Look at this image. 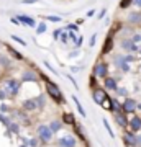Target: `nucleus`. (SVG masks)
Here are the masks:
<instances>
[{"mask_svg":"<svg viewBox=\"0 0 141 147\" xmlns=\"http://www.w3.org/2000/svg\"><path fill=\"white\" fill-rule=\"evenodd\" d=\"M2 88L7 92L8 98H15L16 95L20 93L21 90V80H16V79H7L2 85Z\"/></svg>","mask_w":141,"mask_h":147,"instance_id":"nucleus-2","label":"nucleus"},{"mask_svg":"<svg viewBox=\"0 0 141 147\" xmlns=\"http://www.w3.org/2000/svg\"><path fill=\"white\" fill-rule=\"evenodd\" d=\"M107 96H108V95H107V90H105L104 87H97V88L92 90V98H94V101L97 105H102V101H104Z\"/></svg>","mask_w":141,"mask_h":147,"instance_id":"nucleus-6","label":"nucleus"},{"mask_svg":"<svg viewBox=\"0 0 141 147\" xmlns=\"http://www.w3.org/2000/svg\"><path fill=\"white\" fill-rule=\"evenodd\" d=\"M10 21H12V23H13V25H20V21L16 20L15 16H13V18H10Z\"/></svg>","mask_w":141,"mask_h":147,"instance_id":"nucleus-52","label":"nucleus"},{"mask_svg":"<svg viewBox=\"0 0 141 147\" xmlns=\"http://www.w3.org/2000/svg\"><path fill=\"white\" fill-rule=\"evenodd\" d=\"M95 15V10H89L87 11V18H90V16H94Z\"/></svg>","mask_w":141,"mask_h":147,"instance_id":"nucleus-51","label":"nucleus"},{"mask_svg":"<svg viewBox=\"0 0 141 147\" xmlns=\"http://www.w3.org/2000/svg\"><path fill=\"white\" fill-rule=\"evenodd\" d=\"M7 129H8L10 132H13V134H18V132H20V124L15 123V121H12V124L7 127Z\"/></svg>","mask_w":141,"mask_h":147,"instance_id":"nucleus-28","label":"nucleus"},{"mask_svg":"<svg viewBox=\"0 0 141 147\" xmlns=\"http://www.w3.org/2000/svg\"><path fill=\"white\" fill-rule=\"evenodd\" d=\"M44 20H46V21H52V23H61L63 18L58 16V15H48V16H44Z\"/></svg>","mask_w":141,"mask_h":147,"instance_id":"nucleus-29","label":"nucleus"},{"mask_svg":"<svg viewBox=\"0 0 141 147\" xmlns=\"http://www.w3.org/2000/svg\"><path fill=\"white\" fill-rule=\"evenodd\" d=\"M113 119H115V123L120 127H126V126H128V123H130L123 111H120V113H113Z\"/></svg>","mask_w":141,"mask_h":147,"instance_id":"nucleus-11","label":"nucleus"},{"mask_svg":"<svg viewBox=\"0 0 141 147\" xmlns=\"http://www.w3.org/2000/svg\"><path fill=\"white\" fill-rule=\"evenodd\" d=\"M12 65V61L8 56H3V54H0V67H10Z\"/></svg>","mask_w":141,"mask_h":147,"instance_id":"nucleus-25","label":"nucleus"},{"mask_svg":"<svg viewBox=\"0 0 141 147\" xmlns=\"http://www.w3.org/2000/svg\"><path fill=\"white\" fill-rule=\"evenodd\" d=\"M0 123H2L5 127H8V126L12 124V118H10V116H5V115H2V113H0Z\"/></svg>","mask_w":141,"mask_h":147,"instance_id":"nucleus-27","label":"nucleus"},{"mask_svg":"<svg viewBox=\"0 0 141 147\" xmlns=\"http://www.w3.org/2000/svg\"><path fill=\"white\" fill-rule=\"evenodd\" d=\"M46 93H48V96H51L58 105H63L64 101H66V100H64V96H63L61 88H59L58 84H56V82H52V80L46 82Z\"/></svg>","mask_w":141,"mask_h":147,"instance_id":"nucleus-1","label":"nucleus"},{"mask_svg":"<svg viewBox=\"0 0 141 147\" xmlns=\"http://www.w3.org/2000/svg\"><path fill=\"white\" fill-rule=\"evenodd\" d=\"M113 46H115V39H113V36H112V34H108V36L105 38L104 47H102V54H108V53H112Z\"/></svg>","mask_w":141,"mask_h":147,"instance_id":"nucleus-13","label":"nucleus"},{"mask_svg":"<svg viewBox=\"0 0 141 147\" xmlns=\"http://www.w3.org/2000/svg\"><path fill=\"white\" fill-rule=\"evenodd\" d=\"M38 139L43 142V144H48V142H51L52 136H54V132L46 126V124H40L38 126Z\"/></svg>","mask_w":141,"mask_h":147,"instance_id":"nucleus-3","label":"nucleus"},{"mask_svg":"<svg viewBox=\"0 0 141 147\" xmlns=\"http://www.w3.org/2000/svg\"><path fill=\"white\" fill-rule=\"evenodd\" d=\"M21 82H25V84H28V82H31V84H38V82H40V74H38L36 70L26 69V70L21 72Z\"/></svg>","mask_w":141,"mask_h":147,"instance_id":"nucleus-4","label":"nucleus"},{"mask_svg":"<svg viewBox=\"0 0 141 147\" xmlns=\"http://www.w3.org/2000/svg\"><path fill=\"white\" fill-rule=\"evenodd\" d=\"M136 110H141V103H138V105H136Z\"/></svg>","mask_w":141,"mask_h":147,"instance_id":"nucleus-54","label":"nucleus"},{"mask_svg":"<svg viewBox=\"0 0 141 147\" xmlns=\"http://www.w3.org/2000/svg\"><path fill=\"white\" fill-rule=\"evenodd\" d=\"M130 5H133V0H121V2H120V8H121V10L130 8Z\"/></svg>","mask_w":141,"mask_h":147,"instance_id":"nucleus-32","label":"nucleus"},{"mask_svg":"<svg viewBox=\"0 0 141 147\" xmlns=\"http://www.w3.org/2000/svg\"><path fill=\"white\" fill-rule=\"evenodd\" d=\"M95 41H97V33H94L89 39V47H94L95 46Z\"/></svg>","mask_w":141,"mask_h":147,"instance_id":"nucleus-38","label":"nucleus"},{"mask_svg":"<svg viewBox=\"0 0 141 147\" xmlns=\"http://www.w3.org/2000/svg\"><path fill=\"white\" fill-rule=\"evenodd\" d=\"M136 147H141V136H136Z\"/></svg>","mask_w":141,"mask_h":147,"instance_id":"nucleus-50","label":"nucleus"},{"mask_svg":"<svg viewBox=\"0 0 141 147\" xmlns=\"http://www.w3.org/2000/svg\"><path fill=\"white\" fill-rule=\"evenodd\" d=\"M20 147H28V146H26V144H21V146Z\"/></svg>","mask_w":141,"mask_h":147,"instance_id":"nucleus-55","label":"nucleus"},{"mask_svg":"<svg viewBox=\"0 0 141 147\" xmlns=\"http://www.w3.org/2000/svg\"><path fill=\"white\" fill-rule=\"evenodd\" d=\"M79 54H80V49H74V51H71V53H69V57L76 59V57H79Z\"/></svg>","mask_w":141,"mask_h":147,"instance_id":"nucleus-40","label":"nucleus"},{"mask_svg":"<svg viewBox=\"0 0 141 147\" xmlns=\"http://www.w3.org/2000/svg\"><path fill=\"white\" fill-rule=\"evenodd\" d=\"M5 49L8 51V54H10L12 57L15 59V61H23V59H25V57H23V54L18 53V51H16L15 47H12L10 44H5Z\"/></svg>","mask_w":141,"mask_h":147,"instance_id":"nucleus-18","label":"nucleus"},{"mask_svg":"<svg viewBox=\"0 0 141 147\" xmlns=\"http://www.w3.org/2000/svg\"><path fill=\"white\" fill-rule=\"evenodd\" d=\"M102 108H104V110H107V111H112L113 110V101H112V96H107V98H105L104 101H102Z\"/></svg>","mask_w":141,"mask_h":147,"instance_id":"nucleus-22","label":"nucleus"},{"mask_svg":"<svg viewBox=\"0 0 141 147\" xmlns=\"http://www.w3.org/2000/svg\"><path fill=\"white\" fill-rule=\"evenodd\" d=\"M126 20H128V23L130 25H141V11L140 10H133L128 13V16H126Z\"/></svg>","mask_w":141,"mask_h":147,"instance_id":"nucleus-12","label":"nucleus"},{"mask_svg":"<svg viewBox=\"0 0 141 147\" xmlns=\"http://www.w3.org/2000/svg\"><path fill=\"white\" fill-rule=\"evenodd\" d=\"M82 42H84V38H82V36H79V38H77V41L74 42V46H76V49H80V46H82Z\"/></svg>","mask_w":141,"mask_h":147,"instance_id":"nucleus-44","label":"nucleus"},{"mask_svg":"<svg viewBox=\"0 0 141 147\" xmlns=\"http://www.w3.org/2000/svg\"><path fill=\"white\" fill-rule=\"evenodd\" d=\"M12 39H13V41H16V42H18V44H21V46H28V44H26V41H25V39H21V38H18V36H16V34H12Z\"/></svg>","mask_w":141,"mask_h":147,"instance_id":"nucleus-34","label":"nucleus"},{"mask_svg":"<svg viewBox=\"0 0 141 147\" xmlns=\"http://www.w3.org/2000/svg\"><path fill=\"white\" fill-rule=\"evenodd\" d=\"M102 123H104V126H105V129H107V132H108V136L112 137V139H113V137H115V134H113V131H112V127H110L108 121H107V119H104Z\"/></svg>","mask_w":141,"mask_h":147,"instance_id":"nucleus-33","label":"nucleus"},{"mask_svg":"<svg viewBox=\"0 0 141 147\" xmlns=\"http://www.w3.org/2000/svg\"><path fill=\"white\" fill-rule=\"evenodd\" d=\"M120 47L121 49H125V51H128L130 54H133V53H136V51H140V47H138V44L136 42H133L131 39H123L121 41V44H120Z\"/></svg>","mask_w":141,"mask_h":147,"instance_id":"nucleus-9","label":"nucleus"},{"mask_svg":"<svg viewBox=\"0 0 141 147\" xmlns=\"http://www.w3.org/2000/svg\"><path fill=\"white\" fill-rule=\"evenodd\" d=\"M95 77H100V79H105V77H108V64L104 62V61H100L94 65V72H92Z\"/></svg>","mask_w":141,"mask_h":147,"instance_id":"nucleus-5","label":"nucleus"},{"mask_svg":"<svg viewBox=\"0 0 141 147\" xmlns=\"http://www.w3.org/2000/svg\"><path fill=\"white\" fill-rule=\"evenodd\" d=\"M35 100H36L38 110H44V106H46V96L44 95H38V96H35Z\"/></svg>","mask_w":141,"mask_h":147,"instance_id":"nucleus-23","label":"nucleus"},{"mask_svg":"<svg viewBox=\"0 0 141 147\" xmlns=\"http://www.w3.org/2000/svg\"><path fill=\"white\" fill-rule=\"evenodd\" d=\"M71 70H72V72H79V70H80V67H71Z\"/></svg>","mask_w":141,"mask_h":147,"instance_id":"nucleus-53","label":"nucleus"},{"mask_svg":"<svg viewBox=\"0 0 141 147\" xmlns=\"http://www.w3.org/2000/svg\"><path fill=\"white\" fill-rule=\"evenodd\" d=\"M105 15H107V7H104V8H102V10L99 11V15H97V20H102V18H104Z\"/></svg>","mask_w":141,"mask_h":147,"instance_id":"nucleus-43","label":"nucleus"},{"mask_svg":"<svg viewBox=\"0 0 141 147\" xmlns=\"http://www.w3.org/2000/svg\"><path fill=\"white\" fill-rule=\"evenodd\" d=\"M131 41L133 42H136V44H138V42H141V33H136V34H131V38H130Z\"/></svg>","mask_w":141,"mask_h":147,"instance_id":"nucleus-36","label":"nucleus"},{"mask_svg":"<svg viewBox=\"0 0 141 147\" xmlns=\"http://www.w3.org/2000/svg\"><path fill=\"white\" fill-rule=\"evenodd\" d=\"M123 141H125L126 147H136V134L133 131H126L125 136H123Z\"/></svg>","mask_w":141,"mask_h":147,"instance_id":"nucleus-14","label":"nucleus"},{"mask_svg":"<svg viewBox=\"0 0 141 147\" xmlns=\"http://www.w3.org/2000/svg\"><path fill=\"white\" fill-rule=\"evenodd\" d=\"M64 30H67V31H71V30H74V31H79V25H76V23H71V25H67Z\"/></svg>","mask_w":141,"mask_h":147,"instance_id":"nucleus-39","label":"nucleus"},{"mask_svg":"<svg viewBox=\"0 0 141 147\" xmlns=\"http://www.w3.org/2000/svg\"><path fill=\"white\" fill-rule=\"evenodd\" d=\"M16 20L20 21V25H23V26H28V28H36V21H35V18L30 15H23V13H20V15L15 16Z\"/></svg>","mask_w":141,"mask_h":147,"instance_id":"nucleus-7","label":"nucleus"},{"mask_svg":"<svg viewBox=\"0 0 141 147\" xmlns=\"http://www.w3.org/2000/svg\"><path fill=\"white\" fill-rule=\"evenodd\" d=\"M72 101H74V105H76V108H77L79 115H80V116H84V118H85V116H87V113H85V110H84V108H82V105H80V101L77 100V96H76V95H72Z\"/></svg>","mask_w":141,"mask_h":147,"instance_id":"nucleus-21","label":"nucleus"},{"mask_svg":"<svg viewBox=\"0 0 141 147\" xmlns=\"http://www.w3.org/2000/svg\"><path fill=\"white\" fill-rule=\"evenodd\" d=\"M59 41L63 42V44H67V42H69V36H67V31H66V30H63V31H61Z\"/></svg>","mask_w":141,"mask_h":147,"instance_id":"nucleus-30","label":"nucleus"},{"mask_svg":"<svg viewBox=\"0 0 141 147\" xmlns=\"http://www.w3.org/2000/svg\"><path fill=\"white\" fill-rule=\"evenodd\" d=\"M128 124H130V127H131V131H133V132L141 131V118H140V116H133Z\"/></svg>","mask_w":141,"mask_h":147,"instance_id":"nucleus-17","label":"nucleus"},{"mask_svg":"<svg viewBox=\"0 0 141 147\" xmlns=\"http://www.w3.org/2000/svg\"><path fill=\"white\" fill-rule=\"evenodd\" d=\"M8 98V95H7V92L2 87H0V101H3V100H7Z\"/></svg>","mask_w":141,"mask_h":147,"instance_id":"nucleus-42","label":"nucleus"},{"mask_svg":"<svg viewBox=\"0 0 141 147\" xmlns=\"http://www.w3.org/2000/svg\"><path fill=\"white\" fill-rule=\"evenodd\" d=\"M74 132H76V134L79 136V139H80V141L87 144V139H85V132H84V129H82V126H80V124H74Z\"/></svg>","mask_w":141,"mask_h":147,"instance_id":"nucleus-19","label":"nucleus"},{"mask_svg":"<svg viewBox=\"0 0 141 147\" xmlns=\"http://www.w3.org/2000/svg\"><path fill=\"white\" fill-rule=\"evenodd\" d=\"M89 87H90V88H92V90H94V88H97V87H99V85H97V82H95V75H94V74H92V77H90V79H89Z\"/></svg>","mask_w":141,"mask_h":147,"instance_id":"nucleus-35","label":"nucleus"},{"mask_svg":"<svg viewBox=\"0 0 141 147\" xmlns=\"http://www.w3.org/2000/svg\"><path fill=\"white\" fill-rule=\"evenodd\" d=\"M21 3H26V5H30V3H38V0H21Z\"/></svg>","mask_w":141,"mask_h":147,"instance_id":"nucleus-48","label":"nucleus"},{"mask_svg":"<svg viewBox=\"0 0 141 147\" xmlns=\"http://www.w3.org/2000/svg\"><path fill=\"white\" fill-rule=\"evenodd\" d=\"M58 146L59 147H76V139L71 136H63L58 141Z\"/></svg>","mask_w":141,"mask_h":147,"instance_id":"nucleus-15","label":"nucleus"},{"mask_svg":"<svg viewBox=\"0 0 141 147\" xmlns=\"http://www.w3.org/2000/svg\"><path fill=\"white\" fill-rule=\"evenodd\" d=\"M44 65H46V67H48V69H49V70H51V72H52V74H54V75H59V72H58V70H56V69H54V67H52L51 64L48 62V61H44Z\"/></svg>","mask_w":141,"mask_h":147,"instance_id":"nucleus-41","label":"nucleus"},{"mask_svg":"<svg viewBox=\"0 0 141 147\" xmlns=\"http://www.w3.org/2000/svg\"><path fill=\"white\" fill-rule=\"evenodd\" d=\"M136 100L135 98H125V101H123V105H121V110H123V113L125 115H128V113H135L136 111Z\"/></svg>","mask_w":141,"mask_h":147,"instance_id":"nucleus-8","label":"nucleus"},{"mask_svg":"<svg viewBox=\"0 0 141 147\" xmlns=\"http://www.w3.org/2000/svg\"><path fill=\"white\" fill-rule=\"evenodd\" d=\"M66 31H67V30H66ZM67 36H69V39H71L72 42L77 41V36H76V33H74V31H67Z\"/></svg>","mask_w":141,"mask_h":147,"instance_id":"nucleus-45","label":"nucleus"},{"mask_svg":"<svg viewBox=\"0 0 141 147\" xmlns=\"http://www.w3.org/2000/svg\"><path fill=\"white\" fill-rule=\"evenodd\" d=\"M104 88H105V90H112V92H115V90L118 88L116 79H113V77H105V79H104Z\"/></svg>","mask_w":141,"mask_h":147,"instance_id":"nucleus-16","label":"nucleus"},{"mask_svg":"<svg viewBox=\"0 0 141 147\" xmlns=\"http://www.w3.org/2000/svg\"><path fill=\"white\" fill-rule=\"evenodd\" d=\"M48 31V25H46V21H40L36 25V34H43V33H46Z\"/></svg>","mask_w":141,"mask_h":147,"instance_id":"nucleus-26","label":"nucleus"},{"mask_svg":"<svg viewBox=\"0 0 141 147\" xmlns=\"http://www.w3.org/2000/svg\"><path fill=\"white\" fill-rule=\"evenodd\" d=\"M21 108H23V111H26V113H33V111H36L38 110L36 100H35V98H28V100H25L23 103H21Z\"/></svg>","mask_w":141,"mask_h":147,"instance_id":"nucleus-10","label":"nucleus"},{"mask_svg":"<svg viewBox=\"0 0 141 147\" xmlns=\"http://www.w3.org/2000/svg\"><path fill=\"white\" fill-rule=\"evenodd\" d=\"M0 113H2V115H7V113H10V108H8L5 103H2V105H0Z\"/></svg>","mask_w":141,"mask_h":147,"instance_id":"nucleus-37","label":"nucleus"},{"mask_svg":"<svg viewBox=\"0 0 141 147\" xmlns=\"http://www.w3.org/2000/svg\"><path fill=\"white\" fill-rule=\"evenodd\" d=\"M49 129H51L52 132H58L59 129H61V127H63V123H61V121H58V119H52L51 123H49Z\"/></svg>","mask_w":141,"mask_h":147,"instance_id":"nucleus-24","label":"nucleus"},{"mask_svg":"<svg viewBox=\"0 0 141 147\" xmlns=\"http://www.w3.org/2000/svg\"><path fill=\"white\" fill-rule=\"evenodd\" d=\"M28 147H38V139H28Z\"/></svg>","mask_w":141,"mask_h":147,"instance_id":"nucleus-46","label":"nucleus"},{"mask_svg":"<svg viewBox=\"0 0 141 147\" xmlns=\"http://www.w3.org/2000/svg\"><path fill=\"white\" fill-rule=\"evenodd\" d=\"M123 59H125L126 64H131V62H135V61H138V57H136L135 54H126V56H123Z\"/></svg>","mask_w":141,"mask_h":147,"instance_id":"nucleus-31","label":"nucleus"},{"mask_svg":"<svg viewBox=\"0 0 141 147\" xmlns=\"http://www.w3.org/2000/svg\"><path fill=\"white\" fill-rule=\"evenodd\" d=\"M63 123L64 124H69V126H74V124H76V118H74L72 113H64L63 115Z\"/></svg>","mask_w":141,"mask_h":147,"instance_id":"nucleus-20","label":"nucleus"},{"mask_svg":"<svg viewBox=\"0 0 141 147\" xmlns=\"http://www.w3.org/2000/svg\"><path fill=\"white\" fill-rule=\"evenodd\" d=\"M133 5L138 7V8H141V0H133Z\"/></svg>","mask_w":141,"mask_h":147,"instance_id":"nucleus-49","label":"nucleus"},{"mask_svg":"<svg viewBox=\"0 0 141 147\" xmlns=\"http://www.w3.org/2000/svg\"><path fill=\"white\" fill-rule=\"evenodd\" d=\"M61 31H63V30H54V31H52V38H54L56 41H59V36H61Z\"/></svg>","mask_w":141,"mask_h":147,"instance_id":"nucleus-47","label":"nucleus"}]
</instances>
